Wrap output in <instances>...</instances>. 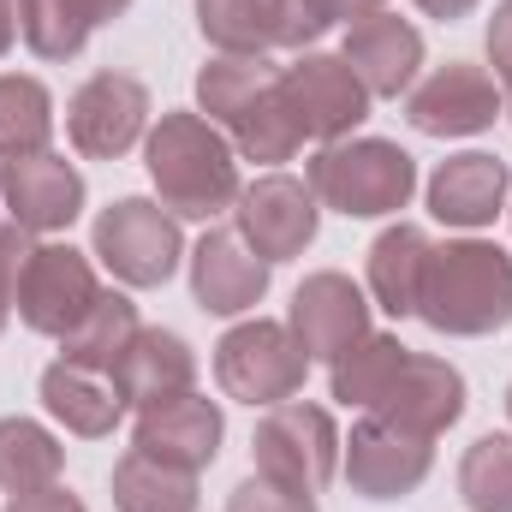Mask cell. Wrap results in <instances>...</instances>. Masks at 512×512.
Wrapping results in <instances>:
<instances>
[{"mask_svg":"<svg viewBox=\"0 0 512 512\" xmlns=\"http://www.w3.org/2000/svg\"><path fill=\"white\" fill-rule=\"evenodd\" d=\"M197 108L209 126L227 131V143L245 161H292L304 131L292 120V102L280 90V66H268L262 54H221L197 72Z\"/></svg>","mask_w":512,"mask_h":512,"instance_id":"1","label":"cell"},{"mask_svg":"<svg viewBox=\"0 0 512 512\" xmlns=\"http://www.w3.org/2000/svg\"><path fill=\"white\" fill-rule=\"evenodd\" d=\"M143 167L161 191V209L179 221H215L245 191L239 149L203 114H161V126L143 137Z\"/></svg>","mask_w":512,"mask_h":512,"instance_id":"2","label":"cell"},{"mask_svg":"<svg viewBox=\"0 0 512 512\" xmlns=\"http://www.w3.org/2000/svg\"><path fill=\"white\" fill-rule=\"evenodd\" d=\"M417 316L447 340H483L512 322V256L489 239H447L429 256Z\"/></svg>","mask_w":512,"mask_h":512,"instance_id":"3","label":"cell"},{"mask_svg":"<svg viewBox=\"0 0 512 512\" xmlns=\"http://www.w3.org/2000/svg\"><path fill=\"white\" fill-rule=\"evenodd\" d=\"M304 185L316 191L322 209H334L346 221H382L411 203L417 161L387 137H340V143H322L310 155Z\"/></svg>","mask_w":512,"mask_h":512,"instance_id":"4","label":"cell"},{"mask_svg":"<svg viewBox=\"0 0 512 512\" xmlns=\"http://www.w3.org/2000/svg\"><path fill=\"white\" fill-rule=\"evenodd\" d=\"M90 245L102 256V268L131 286V292H149V286H167L185 262V233H179V215H167L161 203L149 197H120L96 215L90 227Z\"/></svg>","mask_w":512,"mask_h":512,"instance_id":"5","label":"cell"},{"mask_svg":"<svg viewBox=\"0 0 512 512\" xmlns=\"http://www.w3.org/2000/svg\"><path fill=\"white\" fill-rule=\"evenodd\" d=\"M304 376H310V358H304V346L292 340V328L286 322H239V328H227L221 334V346H215V382L227 399H239V405H286V399H298L304 393Z\"/></svg>","mask_w":512,"mask_h":512,"instance_id":"6","label":"cell"},{"mask_svg":"<svg viewBox=\"0 0 512 512\" xmlns=\"http://www.w3.org/2000/svg\"><path fill=\"white\" fill-rule=\"evenodd\" d=\"M256 477L292 489V495H322L340 471V429L322 405H274L262 423H256L251 441Z\"/></svg>","mask_w":512,"mask_h":512,"instance_id":"7","label":"cell"},{"mask_svg":"<svg viewBox=\"0 0 512 512\" xmlns=\"http://www.w3.org/2000/svg\"><path fill=\"white\" fill-rule=\"evenodd\" d=\"M102 298V280L78 245H30L18 274V322L42 340H66L90 304Z\"/></svg>","mask_w":512,"mask_h":512,"instance_id":"8","label":"cell"},{"mask_svg":"<svg viewBox=\"0 0 512 512\" xmlns=\"http://www.w3.org/2000/svg\"><path fill=\"white\" fill-rule=\"evenodd\" d=\"M280 90L292 102L298 131L316 137V143L352 137V131L370 120V102H376L364 90V78L346 66V54H316V48H304L292 66H280Z\"/></svg>","mask_w":512,"mask_h":512,"instance_id":"9","label":"cell"},{"mask_svg":"<svg viewBox=\"0 0 512 512\" xmlns=\"http://www.w3.org/2000/svg\"><path fill=\"white\" fill-rule=\"evenodd\" d=\"M340 465H346L352 495H364V501H405L435 471V441L411 435V429H399V423H387V417L370 411L352 429V441H340Z\"/></svg>","mask_w":512,"mask_h":512,"instance_id":"10","label":"cell"},{"mask_svg":"<svg viewBox=\"0 0 512 512\" xmlns=\"http://www.w3.org/2000/svg\"><path fill=\"white\" fill-rule=\"evenodd\" d=\"M233 215H239V239H245L268 268L304 256L316 245V227H322L316 191H310L304 179H292V173H262V179H251V185L239 191Z\"/></svg>","mask_w":512,"mask_h":512,"instance_id":"11","label":"cell"},{"mask_svg":"<svg viewBox=\"0 0 512 512\" xmlns=\"http://www.w3.org/2000/svg\"><path fill=\"white\" fill-rule=\"evenodd\" d=\"M286 328H292V340L304 346L310 364H340L358 340H370V298L340 268L304 274V286L292 292Z\"/></svg>","mask_w":512,"mask_h":512,"instance_id":"12","label":"cell"},{"mask_svg":"<svg viewBox=\"0 0 512 512\" xmlns=\"http://www.w3.org/2000/svg\"><path fill=\"white\" fill-rule=\"evenodd\" d=\"M149 131V90L126 72H96L66 102V137L84 161H120Z\"/></svg>","mask_w":512,"mask_h":512,"instance_id":"13","label":"cell"},{"mask_svg":"<svg viewBox=\"0 0 512 512\" xmlns=\"http://www.w3.org/2000/svg\"><path fill=\"white\" fill-rule=\"evenodd\" d=\"M501 84L483 72V66H435L423 84H411L405 96V120L423 131V137H477L501 120Z\"/></svg>","mask_w":512,"mask_h":512,"instance_id":"14","label":"cell"},{"mask_svg":"<svg viewBox=\"0 0 512 512\" xmlns=\"http://www.w3.org/2000/svg\"><path fill=\"white\" fill-rule=\"evenodd\" d=\"M0 203L24 233H66L84 215V173L54 149L0 161Z\"/></svg>","mask_w":512,"mask_h":512,"instance_id":"15","label":"cell"},{"mask_svg":"<svg viewBox=\"0 0 512 512\" xmlns=\"http://www.w3.org/2000/svg\"><path fill=\"white\" fill-rule=\"evenodd\" d=\"M221 435H227V417L203 393H179V399L137 411V453L179 465V471H209L221 453Z\"/></svg>","mask_w":512,"mask_h":512,"instance_id":"16","label":"cell"},{"mask_svg":"<svg viewBox=\"0 0 512 512\" xmlns=\"http://www.w3.org/2000/svg\"><path fill=\"white\" fill-rule=\"evenodd\" d=\"M268 262L239 239V227H209L191 251V298L209 310V316H245L262 304L268 292Z\"/></svg>","mask_w":512,"mask_h":512,"instance_id":"17","label":"cell"},{"mask_svg":"<svg viewBox=\"0 0 512 512\" xmlns=\"http://www.w3.org/2000/svg\"><path fill=\"white\" fill-rule=\"evenodd\" d=\"M512 191V167L501 155H483V149H465V155H447L435 173H429V215L447 221V227H489L501 209H507Z\"/></svg>","mask_w":512,"mask_h":512,"instance_id":"18","label":"cell"},{"mask_svg":"<svg viewBox=\"0 0 512 512\" xmlns=\"http://www.w3.org/2000/svg\"><path fill=\"white\" fill-rule=\"evenodd\" d=\"M376 417H387V423H399V429L435 441V435H447V429L465 417V376H459L447 358L411 352L405 370H399V382L387 387V399L376 405Z\"/></svg>","mask_w":512,"mask_h":512,"instance_id":"19","label":"cell"},{"mask_svg":"<svg viewBox=\"0 0 512 512\" xmlns=\"http://www.w3.org/2000/svg\"><path fill=\"white\" fill-rule=\"evenodd\" d=\"M346 66L364 78L370 96H411L417 66H423V36L417 24L393 18V12H370L346 30Z\"/></svg>","mask_w":512,"mask_h":512,"instance_id":"20","label":"cell"},{"mask_svg":"<svg viewBox=\"0 0 512 512\" xmlns=\"http://www.w3.org/2000/svg\"><path fill=\"white\" fill-rule=\"evenodd\" d=\"M191 382H197V352L167 328H137L131 346L120 352V364H114V387L137 411L191 393Z\"/></svg>","mask_w":512,"mask_h":512,"instance_id":"21","label":"cell"},{"mask_svg":"<svg viewBox=\"0 0 512 512\" xmlns=\"http://www.w3.org/2000/svg\"><path fill=\"white\" fill-rule=\"evenodd\" d=\"M42 405H48V417L66 423V435H78V441H108V435L120 429V417H126V399H120L114 376L78 370V364H66V358L42 370Z\"/></svg>","mask_w":512,"mask_h":512,"instance_id":"22","label":"cell"},{"mask_svg":"<svg viewBox=\"0 0 512 512\" xmlns=\"http://www.w3.org/2000/svg\"><path fill=\"white\" fill-rule=\"evenodd\" d=\"M131 0H18V36L36 60H78L84 42Z\"/></svg>","mask_w":512,"mask_h":512,"instance_id":"23","label":"cell"},{"mask_svg":"<svg viewBox=\"0 0 512 512\" xmlns=\"http://www.w3.org/2000/svg\"><path fill=\"white\" fill-rule=\"evenodd\" d=\"M429 233L423 227H411V221H399V227H387L382 239L370 245V298L382 304L393 322H405V316H417V298H423V274H429Z\"/></svg>","mask_w":512,"mask_h":512,"instance_id":"24","label":"cell"},{"mask_svg":"<svg viewBox=\"0 0 512 512\" xmlns=\"http://www.w3.org/2000/svg\"><path fill=\"white\" fill-rule=\"evenodd\" d=\"M60 471H66V447L36 417H0V489L6 495L54 489Z\"/></svg>","mask_w":512,"mask_h":512,"instance_id":"25","label":"cell"},{"mask_svg":"<svg viewBox=\"0 0 512 512\" xmlns=\"http://www.w3.org/2000/svg\"><path fill=\"white\" fill-rule=\"evenodd\" d=\"M131 334H137V304H131L126 292L102 286V298L90 304V316L60 340V358L78 364V370H102V376H114V364H120V352L131 346Z\"/></svg>","mask_w":512,"mask_h":512,"instance_id":"26","label":"cell"},{"mask_svg":"<svg viewBox=\"0 0 512 512\" xmlns=\"http://www.w3.org/2000/svg\"><path fill=\"white\" fill-rule=\"evenodd\" d=\"M114 512H197V471L161 465L131 447L114 465Z\"/></svg>","mask_w":512,"mask_h":512,"instance_id":"27","label":"cell"},{"mask_svg":"<svg viewBox=\"0 0 512 512\" xmlns=\"http://www.w3.org/2000/svg\"><path fill=\"white\" fill-rule=\"evenodd\" d=\"M54 137V96L42 78L0 72V161L42 155Z\"/></svg>","mask_w":512,"mask_h":512,"instance_id":"28","label":"cell"},{"mask_svg":"<svg viewBox=\"0 0 512 512\" xmlns=\"http://www.w3.org/2000/svg\"><path fill=\"white\" fill-rule=\"evenodd\" d=\"M405 346H399V334H370V340H358L340 364H334V399L352 411H376L387 399V387L399 382V370H405Z\"/></svg>","mask_w":512,"mask_h":512,"instance_id":"29","label":"cell"},{"mask_svg":"<svg viewBox=\"0 0 512 512\" xmlns=\"http://www.w3.org/2000/svg\"><path fill=\"white\" fill-rule=\"evenodd\" d=\"M197 30L221 54H268L274 42V0H197Z\"/></svg>","mask_w":512,"mask_h":512,"instance_id":"30","label":"cell"},{"mask_svg":"<svg viewBox=\"0 0 512 512\" xmlns=\"http://www.w3.org/2000/svg\"><path fill=\"white\" fill-rule=\"evenodd\" d=\"M459 495L471 512H512V435H483L465 447Z\"/></svg>","mask_w":512,"mask_h":512,"instance_id":"31","label":"cell"},{"mask_svg":"<svg viewBox=\"0 0 512 512\" xmlns=\"http://www.w3.org/2000/svg\"><path fill=\"white\" fill-rule=\"evenodd\" d=\"M328 36V24H322V12H316V0H274V42L280 48H316Z\"/></svg>","mask_w":512,"mask_h":512,"instance_id":"32","label":"cell"},{"mask_svg":"<svg viewBox=\"0 0 512 512\" xmlns=\"http://www.w3.org/2000/svg\"><path fill=\"white\" fill-rule=\"evenodd\" d=\"M30 239H36V233H24L18 221L0 227V334H6V322H12V310H18V274H24Z\"/></svg>","mask_w":512,"mask_h":512,"instance_id":"33","label":"cell"},{"mask_svg":"<svg viewBox=\"0 0 512 512\" xmlns=\"http://www.w3.org/2000/svg\"><path fill=\"white\" fill-rule=\"evenodd\" d=\"M227 512H316V495H292L268 477H251L227 495Z\"/></svg>","mask_w":512,"mask_h":512,"instance_id":"34","label":"cell"},{"mask_svg":"<svg viewBox=\"0 0 512 512\" xmlns=\"http://www.w3.org/2000/svg\"><path fill=\"white\" fill-rule=\"evenodd\" d=\"M489 66L501 78V108H507V120H512V0H501L495 18H489Z\"/></svg>","mask_w":512,"mask_h":512,"instance_id":"35","label":"cell"},{"mask_svg":"<svg viewBox=\"0 0 512 512\" xmlns=\"http://www.w3.org/2000/svg\"><path fill=\"white\" fill-rule=\"evenodd\" d=\"M6 512H90V507L54 483V489H36V495H12V501H6Z\"/></svg>","mask_w":512,"mask_h":512,"instance_id":"36","label":"cell"},{"mask_svg":"<svg viewBox=\"0 0 512 512\" xmlns=\"http://www.w3.org/2000/svg\"><path fill=\"white\" fill-rule=\"evenodd\" d=\"M387 0H316V12H322V24L334 30V24H358V18H370V12H382Z\"/></svg>","mask_w":512,"mask_h":512,"instance_id":"37","label":"cell"},{"mask_svg":"<svg viewBox=\"0 0 512 512\" xmlns=\"http://www.w3.org/2000/svg\"><path fill=\"white\" fill-rule=\"evenodd\" d=\"M483 0H417V12H429V18H441V24H453V18H465V12H477Z\"/></svg>","mask_w":512,"mask_h":512,"instance_id":"38","label":"cell"},{"mask_svg":"<svg viewBox=\"0 0 512 512\" xmlns=\"http://www.w3.org/2000/svg\"><path fill=\"white\" fill-rule=\"evenodd\" d=\"M12 36H18V6L0 0V60H6V48H12Z\"/></svg>","mask_w":512,"mask_h":512,"instance_id":"39","label":"cell"},{"mask_svg":"<svg viewBox=\"0 0 512 512\" xmlns=\"http://www.w3.org/2000/svg\"><path fill=\"white\" fill-rule=\"evenodd\" d=\"M507 417H512V387H507Z\"/></svg>","mask_w":512,"mask_h":512,"instance_id":"40","label":"cell"}]
</instances>
